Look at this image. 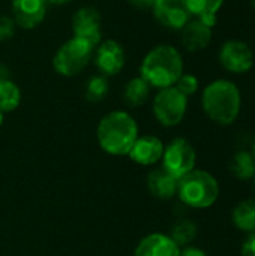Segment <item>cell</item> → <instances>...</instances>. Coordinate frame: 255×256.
<instances>
[{
  "instance_id": "cell-30",
  "label": "cell",
  "mask_w": 255,
  "mask_h": 256,
  "mask_svg": "<svg viewBox=\"0 0 255 256\" xmlns=\"http://www.w3.org/2000/svg\"><path fill=\"white\" fill-rule=\"evenodd\" d=\"M47 2V4L50 3V4H65V3H69V2H72V0H45Z\"/></svg>"
},
{
  "instance_id": "cell-34",
  "label": "cell",
  "mask_w": 255,
  "mask_h": 256,
  "mask_svg": "<svg viewBox=\"0 0 255 256\" xmlns=\"http://www.w3.org/2000/svg\"><path fill=\"white\" fill-rule=\"evenodd\" d=\"M252 182H254V192H255V176H254V178H252Z\"/></svg>"
},
{
  "instance_id": "cell-22",
  "label": "cell",
  "mask_w": 255,
  "mask_h": 256,
  "mask_svg": "<svg viewBox=\"0 0 255 256\" xmlns=\"http://www.w3.org/2000/svg\"><path fill=\"white\" fill-rule=\"evenodd\" d=\"M20 102H21L20 87L11 80L2 81L0 82V111L3 114L11 112L18 108Z\"/></svg>"
},
{
  "instance_id": "cell-20",
  "label": "cell",
  "mask_w": 255,
  "mask_h": 256,
  "mask_svg": "<svg viewBox=\"0 0 255 256\" xmlns=\"http://www.w3.org/2000/svg\"><path fill=\"white\" fill-rule=\"evenodd\" d=\"M233 225L242 232H254L255 231V200L240 201L231 212Z\"/></svg>"
},
{
  "instance_id": "cell-1",
  "label": "cell",
  "mask_w": 255,
  "mask_h": 256,
  "mask_svg": "<svg viewBox=\"0 0 255 256\" xmlns=\"http://www.w3.org/2000/svg\"><path fill=\"white\" fill-rule=\"evenodd\" d=\"M201 108L210 122L230 126L237 120L242 110L240 88L231 80H213L201 92Z\"/></svg>"
},
{
  "instance_id": "cell-3",
  "label": "cell",
  "mask_w": 255,
  "mask_h": 256,
  "mask_svg": "<svg viewBox=\"0 0 255 256\" xmlns=\"http://www.w3.org/2000/svg\"><path fill=\"white\" fill-rule=\"evenodd\" d=\"M96 136L105 153L113 156H126L140 136L138 124L129 112L116 110L101 118Z\"/></svg>"
},
{
  "instance_id": "cell-27",
  "label": "cell",
  "mask_w": 255,
  "mask_h": 256,
  "mask_svg": "<svg viewBox=\"0 0 255 256\" xmlns=\"http://www.w3.org/2000/svg\"><path fill=\"white\" fill-rule=\"evenodd\" d=\"M131 6H134L135 9H140V10H152L153 4H155V0H128Z\"/></svg>"
},
{
  "instance_id": "cell-21",
  "label": "cell",
  "mask_w": 255,
  "mask_h": 256,
  "mask_svg": "<svg viewBox=\"0 0 255 256\" xmlns=\"http://www.w3.org/2000/svg\"><path fill=\"white\" fill-rule=\"evenodd\" d=\"M197 225L195 222L189 220V219H179L173 228H171V232H170V237L171 240L182 249V248H186L189 246L195 237H197Z\"/></svg>"
},
{
  "instance_id": "cell-31",
  "label": "cell",
  "mask_w": 255,
  "mask_h": 256,
  "mask_svg": "<svg viewBox=\"0 0 255 256\" xmlns=\"http://www.w3.org/2000/svg\"><path fill=\"white\" fill-rule=\"evenodd\" d=\"M251 153H252V156H254L255 159V135L252 136V142H251Z\"/></svg>"
},
{
  "instance_id": "cell-5",
  "label": "cell",
  "mask_w": 255,
  "mask_h": 256,
  "mask_svg": "<svg viewBox=\"0 0 255 256\" xmlns=\"http://www.w3.org/2000/svg\"><path fill=\"white\" fill-rule=\"evenodd\" d=\"M93 51L95 46L89 42L78 38H71L56 51L53 57V68L62 76H75L81 74L92 62Z\"/></svg>"
},
{
  "instance_id": "cell-17",
  "label": "cell",
  "mask_w": 255,
  "mask_h": 256,
  "mask_svg": "<svg viewBox=\"0 0 255 256\" xmlns=\"http://www.w3.org/2000/svg\"><path fill=\"white\" fill-rule=\"evenodd\" d=\"M183 3L192 18H198L213 27L218 21V12L225 0H183Z\"/></svg>"
},
{
  "instance_id": "cell-18",
  "label": "cell",
  "mask_w": 255,
  "mask_h": 256,
  "mask_svg": "<svg viewBox=\"0 0 255 256\" xmlns=\"http://www.w3.org/2000/svg\"><path fill=\"white\" fill-rule=\"evenodd\" d=\"M150 86L141 78V76H135L131 78L125 88H123V100L128 106L131 108H138L143 106L150 96Z\"/></svg>"
},
{
  "instance_id": "cell-33",
  "label": "cell",
  "mask_w": 255,
  "mask_h": 256,
  "mask_svg": "<svg viewBox=\"0 0 255 256\" xmlns=\"http://www.w3.org/2000/svg\"><path fill=\"white\" fill-rule=\"evenodd\" d=\"M251 2V4H252V8H254V10H255V0H249Z\"/></svg>"
},
{
  "instance_id": "cell-25",
  "label": "cell",
  "mask_w": 255,
  "mask_h": 256,
  "mask_svg": "<svg viewBox=\"0 0 255 256\" xmlns=\"http://www.w3.org/2000/svg\"><path fill=\"white\" fill-rule=\"evenodd\" d=\"M15 30H17V24H15L14 18L0 14V42L14 38Z\"/></svg>"
},
{
  "instance_id": "cell-16",
  "label": "cell",
  "mask_w": 255,
  "mask_h": 256,
  "mask_svg": "<svg viewBox=\"0 0 255 256\" xmlns=\"http://www.w3.org/2000/svg\"><path fill=\"white\" fill-rule=\"evenodd\" d=\"M179 180L162 166L155 168L147 176V189L150 195L159 201H170L177 195Z\"/></svg>"
},
{
  "instance_id": "cell-2",
  "label": "cell",
  "mask_w": 255,
  "mask_h": 256,
  "mask_svg": "<svg viewBox=\"0 0 255 256\" xmlns=\"http://www.w3.org/2000/svg\"><path fill=\"white\" fill-rule=\"evenodd\" d=\"M183 74V57L180 51L170 45L161 44L153 46L140 64V76L153 88L173 87Z\"/></svg>"
},
{
  "instance_id": "cell-32",
  "label": "cell",
  "mask_w": 255,
  "mask_h": 256,
  "mask_svg": "<svg viewBox=\"0 0 255 256\" xmlns=\"http://www.w3.org/2000/svg\"><path fill=\"white\" fill-rule=\"evenodd\" d=\"M2 123H3V112L0 111V126H2Z\"/></svg>"
},
{
  "instance_id": "cell-8",
  "label": "cell",
  "mask_w": 255,
  "mask_h": 256,
  "mask_svg": "<svg viewBox=\"0 0 255 256\" xmlns=\"http://www.w3.org/2000/svg\"><path fill=\"white\" fill-rule=\"evenodd\" d=\"M218 62L224 70L243 75L254 68V51L249 44L242 39H228L219 46Z\"/></svg>"
},
{
  "instance_id": "cell-13",
  "label": "cell",
  "mask_w": 255,
  "mask_h": 256,
  "mask_svg": "<svg viewBox=\"0 0 255 256\" xmlns=\"http://www.w3.org/2000/svg\"><path fill=\"white\" fill-rule=\"evenodd\" d=\"M213 27L207 26L198 18H191L180 30L182 46L189 52H198L206 50L212 42Z\"/></svg>"
},
{
  "instance_id": "cell-6",
  "label": "cell",
  "mask_w": 255,
  "mask_h": 256,
  "mask_svg": "<svg viewBox=\"0 0 255 256\" xmlns=\"http://www.w3.org/2000/svg\"><path fill=\"white\" fill-rule=\"evenodd\" d=\"M188 110V98L174 86L161 88L153 98L152 111L155 118L165 128H174L182 123Z\"/></svg>"
},
{
  "instance_id": "cell-28",
  "label": "cell",
  "mask_w": 255,
  "mask_h": 256,
  "mask_svg": "<svg viewBox=\"0 0 255 256\" xmlns=\"http://www.w3.org/2000/svg\"><path fill=\"white\" fill-rule=\"evenodd\" d=\"M179 256H209L203 249L200 248H194V246H186L183 249H180V255Z\"/></svg>"
},
{
  "instance_id": "cell-12",
  "label": "cell",
  "mask_w": 255,
  "mask_h": 256,
  "mask_svg": "<svg viewBox=\"0 0 255 256\" xmlns=\"http://www.w3.org/2000/svg\"><path fill=\"white\" fill-rule=\"evenodd\" d=\"M47 15L45 0H12V18L21 28L38 27Z\"/></svg>"
},
{
  "instance_id": "cell-14",
  "label": "cell",
  "mask_w": 255,
  "mask_h": 256,
  "mask_svg": "<svg viewBox=\"0 0 255 256\" xmlns=\"http://www.w3.org/2000/svg\"><path fill=\"white\" fill-rule=\"evenodd\" d=\"M164 144L155 135L138 136L128 156L141 166H152L162 159Z\"/></svg>"
},
{
  "instance_id": "cell-15",
  "label": "cell",
  "mask_w": 255,
  "mask_h": 256,
  "mask_svg": "<svg viewBox=\"0 0 255 256\" xmlns=\"http://www.w3.org/2000/svg\"><path fill=\"white\" fill-rule=\"evenodd\" d=\"M180 248L170 236L162 232H152L140 240L134 256H179Z\"/></svg>"
},
{
  "instance_id": "cell-7",
  "label": "cell",
  "mask_w": 255,
  "mask_h": 256,
  "mask_svg": "<svg viewBox=\"0 0 255 256\" xmlns=\"http://www.w3.org/2000/svg\"><path fill=\"white\" fill-rule=\"evenodd\" d=\"M195 148L185 138H174L170 144L164 146L162 168L177 180L195 170Z\"/></svg>"
},
{
  "instance_id": "cell-24",
  "label": "cell",
  "mask_w": 255,
  "mask_h": 256,
  "mask_svg": "<svg viewBox=\"0 0 255 256\" xmlns=\"http://www.w3.org/2000/svg\"><path fill=\"white\" fill-rule=\"evenodd\" d=\"M174 87H176L182 94H185L186 98H189V96H192V94H195V93L198 92L200 81H198V78H197L195 75H192V74H185V72H183V74L180 75V78L176 81Z\"/></svg>"
},
{
  "instance_id": "cell-4",
  "label": "cell",
  "mask_w": 255,
  "mask_h": 256,
  "mask_svg": "<svg viewBox=\"0 0 255 256\" xmlns=\"http://www.w3.org/2000/svg\"><path fill=\"white\" fill-rule=\"evenodd\" d=\"M177 196L185 207L209 208L219 196L218 180L207 171L192 170L177 183Z\"/></svg>"
},
{
  "instance_id": "cell-9",
  "label": "cell",
  "mask_w": 255,
  "mask_h": 256,
  "mask_svg": "<svg viewBox=\"0 0 255 256\" xmlns=\"http://www.w3.org/2000/svg\"><path fill=\"white\" fill-rule=\"evenodd\" d=\"M92 60L101 75H104L107 78L114 76L125 66V62H126L125 48L116 39L101 40L93 51Z\"/></svg>"
},
{
  "instance_id": "cell-10",
  "label": "cell",
  "mask_w": 255,
  "mask_h": 256,
  "mask_svg": "<svg viewBox=\"0 0 255 256\" xmlns=\"http://www.w3.org/2000/svg\"><path fill=\"white\" fill-rule=\"evenodd\" d=\"M72 32L74 38L83 39L96 48V45L102 40L101 12L93 6L80 8L72 16Z\"/></svg>"
},
{
  "instance_id": "cell-11",
  "label": "cell",
  "mask_w": 255,
  "mask_h": 256,
  "mask_svg": "<svg viewBox=\"0 0 255 256\" xmlns=\"http://www.w3.org/2000/svg\"><path fill=\"white\" fill-rule=\"evenodd\" d=\"M152 12L155 20L170 30H182L192 18L183 0H155Z\"/></svg>"
},
{
  "instance_id": "cell-19",
  "label": "cell",
  "mask_w": 255,
  "mask_h": 256,
  "mask_svg": "<svg viewBox=\"0 0 255 256\" xmlns=\"http://www.w3.org/2000/svg\"><path fill=\"white\" fill-rule=\"evenodd\" d=\"M230 172L240 182H249L255 176V159L251 152L237 150L230 160Z\"/></svg>"
},
{
  "instance_id": "cell-29",
  "label": "cell",
  "mask_w": 255,
  "mask_h": 256,
  "mask_svg": "<svg viewBox=\"0 0 255 256\" xmlns=\"http://www.w3.org/2000/svg\"><path fill=\"white\" fill-rule=\"evenodd\" d=\"M5 80H9V70L5 64L0 63V82L5 81Z\"/></svg>"
},
{
  "instance_id": "cell-23",
  "label": "cell",
  "mask_w": 255,
  "mask_h": 256,
  "mask_svg": "<svg viewBox=\"0 0 255 256\" xmlns=\"http://www.w3.org/2000/svg\"><path fill=\"white\" fill-rule=\"evenodd\" d=\"M110 90V84H108V78L104 75H93L87 80L86 86H84V96L89 102H101Z\"/></svg>"
},
{
  "instance_id": "cell-26",
  "label": "cell",
  "mask_w": 255,
  "mask_h": 256,
  "mask_svg": "<svg viewBox=\"0 0 255 256\" xmlns=\"http://www.w3.org/2000/svg\"><path fill=\"white\" fill-rule=\"evenodd\" d=\"M240 255L242 256H255V231L249 232L248 237L243 240L242 243V249H240Z\"/></svg>"
}]
</instances>
